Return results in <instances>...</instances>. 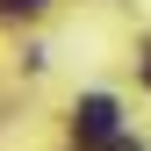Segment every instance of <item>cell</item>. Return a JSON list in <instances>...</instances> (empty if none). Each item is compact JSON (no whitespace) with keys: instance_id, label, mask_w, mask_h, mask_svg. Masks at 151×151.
Returning <instances> with one entry per match:
<instances>
[{"instance_id":"obj_1","label":"cell","mask_w":151,"mask_h":151,"mask_svg":"<svg viewBox=\"0 0 151 151\" xmlns=\"http://www.w3.org/2000/svg\"><path fill=\"white\" fill-rule=\"evenodd\" d=\"M72 129H79V144H108L115 137V101H108V93H86V101L72 108Z\"/></svg>"},{"instance_id":"obj_2","label":"cell","mask_w":151,"mask_h":151,"mask_svg":"<svg viewBox=\"0 0 151 151\" xmlns=\"http://www.w3.org/2000/svg\"><path fill=\"white\" fill-rule=\"evenodd\" d=\"M50 0H0V14H43Z\"/></svg>"},{"instance_id":"obj_3","label":"cell","mask_w":151,"mask_h":151,"mask_svg":"<svg viewBox=\"0 0 151 151\" xmlns=\"http://www.w3.org/2000/svg\"><path fill=\"white\" fill-rule=\"evenodd\" d=\"M144 79H151V65H144Z\"/></svg>"},{"instance_id":"obj_4","label":"cell","mask_w":151,"mask_h":151,"mask_svg":"<svg viewBox=\"0 0 151 151\" xmlns=\"http://www.w3.org/2000/svg\"><path fill=\"white\" fill-rule=\"evenodd\" d=\"M122 151H129V144H122Z\"/></svg>"}]
</instances>
